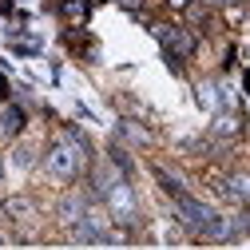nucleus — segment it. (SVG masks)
I'll list each match as a JSON object with an SVG mask.
<instances>
[{"label": "nucleus", "mask_w": 250, "mask_h": 250, "mask_svg": "<svg viewBox=\"0 0 250 250\" xmlns=\"http://www.w3.org/2000/svg\"><path fill=\"white\" fill-rule=\"evenodd\" d=\"M175 214L191 230H199L203 238H210V242H227L230 238V223H227V218H218L207 203H199L191 195H175Z\"/></svg>", "instance_id": "f257e3e1"}, {"label": "nucleus", "mask_w": 250, "mask_h": 250, "mask_svg": "<svg viewBox=\"0 0 250 250\" xmlns=\"http://www.w3.org/2000/svg\"><path fill=\"white\" fill-rule=\"evenodd\" d=\"M76 147L72 143H52L48 147V155H44V163H48V171L56 175V179H76L80 175V159H76Z\"/></svg>", "instance_id": "f03ea898"}, {"label": "nucleus", "mask_w": 250, "mask_h": 250, "mask_svg": "<svg viewBox=\"0 0 250 250\" xmlns=\"http://www.w3.org/2000/svg\"><path fill=\"white\" fill-rule=\"evenodd\" d=\"M107 207H111V214L119 218V223H131L135 218V195H131V187L127 183H107Z\"/></svg>", "instance_id": "7ed1b4c3"}, {"label": "nucleus", "mask_w": 250, "mask_h": 250, "mask_svg": "<svg viewBox=\"0 0 250 250\" xmlns=\"http://www.w3.org/2000/svg\"><path fill=\"white\" fill-rule=\"evenodd\" d=\"M155 36H159V44L167 48V56H171V64H175V56H191L195 52V40L183 32V28H155Z\"/></svg>", "instance_id": "20e7f679"}, {"label": "nucleus", "mask_w": 250, "mask_h": 250, "mask_svg": "<svg viewBox=\"0 0 250 250\" xmlns=\"http://www.w3.org/2000/svg\"><path fill=\"white\" fill-rule=\"evenodd\" d=\"M20 131H24V111H20V107H4V115H0V135L12 139V135H20Z\"/></svg>", "instance_id": "39448f33"}, {"label": "nucleus", "mask_w": 250, "mask_h": 250, "mask_svg": "<svg viewBox=\"0 0 250 250\" xmlns=\"http://www.w3.org/2000/svg\"><path fill=\"white\" fill-rule=\"evenodd\" d=\"M83 210H87V203H83V199H68L64 207H60V214H64L68 223H76V218H83Z\"/></svg>", "instance_id": "423d86ee"}, {"label": "nucleus", "mask_w": 250, "mask_h": 250, "mask_svg": "<svg viewBox=\"0 0 250 250\" xmlns=\"http://www.w3.org/2000/svg\"><path fill=\"white\" fill-rule=\"evenodd\" d=\"M155 179H159V183L167 187V191H171V195H183V183H179V179H175L171 171H163V167H155Z\"/></svg>", "instance_id": "0eeeda50"}, {"label": "nucleus", "mask_w": 250, "mask_h": 250, "mask_svg": "<svg viewBox=\"0 0 250 250\" xmlns=\"http://www.w3.org/2000/svg\"><path fill=\"white\" fill-rule=\"evenodd\" d=\"M64 16L68 20H83L87 16V0H64Z\"/></svg>", "instance_id": "6e6552de"}, {"label": "nucleus", "mask_w": 250, "mask_h": 250, "mask_svg": "<svg viewBox=\"0 0 250 250\" xmlns=\"http://www.w3.org/2000/svg\"><path fill=\"white\" fill-rule=\"evenodd\" d=\"M238 131V119L234 115H218L214 119V135H234Z\"/></svg>", "instance_id": "1a4fd4ad"}, {"label": "nucleus", "mask_w": 250, "mask_h": 250, "mask_svg": "<svg viewBox=\"0 0 250 250\" xmlns=\"http://www.w3.org/2000/svg\"><path fill=\"white\" fill-rule=\"evenodd\" d=\"M123 135L135 139V143H143V139H147V135H143V127H135V123H123Z\"/></svg>", "instance_id": "9d476101"}, {"label": "nucleus", "mask_w": 250, "mask_h": 250, "mask_svg": "<svg viewBox=\"0 0 250 250\" xmlns=\"http://www.w3.org/2000/svg\"><path fill=\"white\" fill-rule=\"evenodd\" d=\"M223 4H238V0H223Z\"/></svg>", "instance_id": "9b49d317"}, {"label": "nucleus", "mask_w": 250, "mask_h": 250, "mask_svg": "<svg viewBox=\"0 0 250 250\" xmlns=\"http://www.w3.org/2000/svg\"><path fill=\"white\" fill-rule=\"evenodd\" d=\"M0 179H4V163H0Z\"/></svg>", "instance_id": "f8f14e48"}]
</instances>
